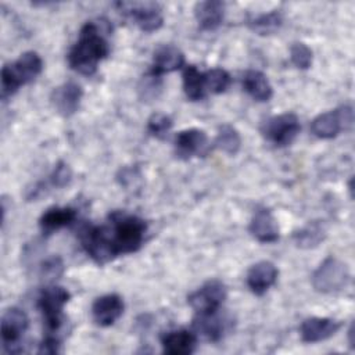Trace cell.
<instances>
[{"label":"cell","mask_w":355,"mask_h":355,"mask_svg":"<svg viewBox=\"0 0 355 355\" xmlns=\"http://www.w3.org/2000/svg\"><path fill=\"white\" fill-rule=\"evenodd\" d=\"M348 337H349V345L351 348H354V324H351L348 329Z\"/></svg>","instance_id":"obj_35"},{"label":"cell","mask_w":355,"mask_h":355,"mask_svg":"<svg viewBox=\"0 0 355 355\" xmlns=\"http://www.w3.org/2000/svg\"><path fill=\"white\" fill-rule=\"evenodd\" d=\"M312 286L318 293L334 294L344 290L349 282V269L347 263L336 257H327L313 270Z\"/></svg>","instance_id":"obj_6"},{"label":"cell","mask_w":355,"mask_h":355,"mask_svg":"<svg viewBox=\"0 0 355 355\" xmlns=\"http://www.w3.org/2000/svg\"><path fill=\"white\" fill-rule=\"evenodd\" d=\"M183 92L190 101H200L205 96V80L204 72L198 71L194 65H184L183 73Z\"/></svg>","instance_id":"obj_24"},{"label":"cell","mask_w":355,"mask_h":355,"mask_svg":"<svg viewBox=\"0 0 355 355\" xmlns=\"http://www.w3.org/2000/svg\"><path fill=\"white\" fill-rule=\"evenodd\" d=\"M248 230L259 243H275L280 236L277 220L268 208H258L254 212Z\"/></svg>","instance_id":"obj_18"},{"label":"cell","mask_w":355,"mask_h":355,"mask_svg":"<svg viewBox=\"0 0 355 355\" xmlns=\"http://www.w3.org/2000/svg\"><path fill=\"white\" fill-rule=\"evenodd\" d=\"M227 297L226 286L218 280L212 279L205 282L196 291L189 294L187 302L194 309L196 315H205L216 312L222 308Z\"/></svg>","instance_id":"obj_8"},{"label":"cell","mask_w":355,"mask_h":355,"mask_svg":"<svg viewBox=\"0 0 355 355\" xmlns=\"http://www.w3.org/2000/svg\"><path fill=\"white\" fill-rule=\"evenodd\" d=\"M214 144L218 150L223 151L225 154L236 155L241 147V136L234 126L223 123L218 128Z\"/></svg>","instance_id":"obj_27"},{"label":"cell","mask_w":355,"mask_h":355,"mask_svg":"<svg viewBox=\"0 0 355 355\" xmlns=\"http://www.w3.org/2000/svg\"><path fill=\"white\" fill-rule=\"evenodd\" d=\"M175 154L182 159L207 155L209 151V140L207 133L198 128L180 130L173 140Z\"/></svg>","instance_id":"obj_12"},{"label":"cell","mask_w":355,"mask_h":355,"mask_svg":"<svg viewBox=\"0 0 355 355\" xmlns=\"http://www.w3.org/2000/svg\"><path fill=\"white\" fill-rule=\"evenodd\" d=\"M229 326L230 319H227L226 315H222L220 309L212 313L196 315L193 319V327L196 333L214 343L223 338V336L229 330Z\"/></svg>","instance_id":"obj_17"},{"label":"cell","mask_w":355,"mask_h":355,"mask_svg":"<svg viewBox=\"0 0 355 355\" xmlns=\"http://www.w3.org/2000/svg\"><path fill=\"white\" fill-rule=\"evenodd\" d=\"M60 352V338L55 334H47L39 344L37 354H57Z\"/></svg>","instance_id":"obj_34"},{"label":"cell","mask_w":355,"mask_h":355,"mask_svg":"<svg viewBox=\"0 0 355 355\" xmlns=\"http://www.w3.org/2000/svg\"><path fill=\"white\" fill-rule=\"evenodd\" d=\"M354 111L351 105H341L333 111L319 114L311 122V132L319 139H333L343 129L351 128Z\"/></svg>","instance_id":"obj_11"},{"label":"cell","mask_w":355,"mask_h":355,"mask_svg":"<svg viewBox=\"0 0 355 355\" xmlns=\"http://www.w3.org/2000/svg\"><path fill=\"white\" fill-rule=\"evenodd\" d=\"M172 125L173 122L169 115L164 112H155L147 121V132L157 139H165L172 129Z\"/></svg>","instance_id":"obj_29"},{"label":"cell","mask_w":355,"mask_h":355,"mask_svg":"<svg viewBox=\"0 0 355 355\" xmlns=\"http://www.w3.org/2000/svg\"><path fill=\"white\" fill-rule=\"evenodd\" d=\"M162 351L169 355H190L197 345V334L187 329H179L165 333L161 337Z\"/></svg>","instance_id":"obj_20"},{"label":"cell","mask_w":355,"mask_h":355,"mask_svg":"<svg viewBox=\"0 0 355 355\" xmlns=\"http://www.w3.org/2000/svg\"><path fill=\"white\" fill-rule=\"evenodd\" d=\"M82 248L98 265H105L118 257L115 247L111 241L107 226L82 225L78 232Z\"/></svg>","instance_id":"obj_5"},{"label":"cell","mask_w":355,"mask_h":355,"mask_svg":"<svg viewBox=\"0 0 355 355\" xmlns=\"http://www.w3.org/2000/svg\"><path fill=\"white\" fill-rule=\"evenodd\" d=\"M341 327V323L331 318L311 316L302 320L300 326V336L304 343H319L333 337Z\"/></svg>","instance_id":"obj_15"},{"label":"cell","mask_w":355,"mask_h":355,"mask_svg":"<svg viewBox=\"0 0 355 355\" xmlns=\"http://www.w3.org/2000/svg\"><path fill=\"white\" fill-rule=\"evenodd\" d=\"M204 80H205V89L214 94H220L226 92L232 82L229 72L222 68H212L204 72Z\"/></svg>","instance_id":"obj_28"},{"label":"cell","mask_w":355,"mask_h":355,"mask_svg":"<svg viewBox=\"0 0 355 355\" xmlns=\"http://www.w3.org/2000/svg\"><path fill=\"white\" fill-rule=\"evenodd\" d=\"M123 308L125 305L121 295L115 293L104 294L92 304V316L98 326L108 327L122 316Z\"/></svg>","instance_id":"obj_14"},{"label":"cell","mask_w":355,"mask_h":355,"mask_svg":"<svg viewBox=\"0 0 355 355\" xmlns=\"http://www.w3.org/2000/svg\"><path fill=\"white\" fill-rule=\"evenodd\" d=\"M194 17L202 31H215L225 18V3L219 0L198 1L194 6Z\"/></svg>","instance_id":"obj_22"},{"label":"cell","mask_w":355,"mask_h":355,"mask_svg":"<svg viewBox=\"0 0 355 355\" xmlns=\"http://www.w3.org/2000/svg\"><path fill=\"white\" fill-rule=\"evenodd\" d=\"M78 211L72 207H51L47 208L40 219L39 227L44 236H49L62 227L72 225L76 220Z\"/></svg>","instance_id":"obj_21"},{"label":"cell","mask_w":355,"mask_h":355,"mask_svg":"<svg viewBox=\"0 0 355 355\" xmlns=\"http://www.w3.org/2000/svg\"><path fill=\"white\" fill-rule=\"evenodd\" d=\"M71 294L61 286L47 284L39 298L37 308L42 313V319L47 334H55L64 323V306L68 304Z\"/></svg>","instance_id":"obj_4"},{"label":"cell","mask_w":355,"mask_h":355,"mask_svg":"<svg viewBox=\"0 0 355 355\" xmlns=\"http://www.w3.org/2000/svg\"><path fill=\"white\" fill-rule=\"evenodd\" d=\"M283 25V14L279 10H272L265 14H259L248 21V28L257 35L266 36L276 33Z\"/></svg>","instance_id":"obj_26"},{"label":"cell","mask_w":355,"mask_h":355,"mask_svg":"<svg viewBox=\"0 0 355 355\" xmlns=\"http://www.w3.org/2000/svg\"><path fill=\"white\" fill-rule=\"evenodd\" d=\"M119 10L128 15L140 31L151 33L158 31L164 24L161 7L153 1H122L116 4Z\"/></svg>","instance_id":"obj_10"},{"label":"cell","mask_w":355,"mask_h":355,"mask_svg":"<svg viewBox=\"0 0 355 355\" xmlns=\"http://www.w3.org/2000/svg\"><path fill=\"white\" fill-rule=\"evenodd\" d=\"M290 60L298 69H308L312 65V50L302 42H295L290 47Z\"/></svg>","instance_id":"obj_30"},{"label":"cell","mask_w":355,"mask_h":355,"mask_svg":"<svg viewBox=\"0 0 355 355\" xmlns=\"http://www.w3.org/2000/svg\"><path fill=\"white\" fill-rule=\"evenodd\" d=\"M161 90V78L151 75L150 72L143 76L141 83L139 86V92L141 98H154L158 96Z\"/></svg>","instance_id":"obj_33"},{"label":"cell","mask_w":355,"mask_h":355,"mask_svg":"<svg viewBox=\"0 0 355 355\" xmlns=\"http://www.w3.org/2000/svg\"><path fill=\"white\" fill-rule=\"evenodd\" d=\"M301 130L300 119L293 112H284L268 118L261 125V133L269 143L277 147L291 144Z\"/></svg>","instance_id":"obj_7"},{"label":"cell","mask_w":355,"mask_h":355,"mask_svg":"<svg viewBox=\"0 0 355 355\" xmlns=\"http://www.w3.org/2000/svg\"><path fill=\"white\" fill-rule=\"evenodd\" d=\"M43 69V61L36 51H25L14 62L1 68V98L7 100L18 89L35 80Z\"/></svg>","instance_id":"obj_3"},{"label":"cell","mask_w":355,"mask_h":355,"mask_svg":"<svg viewBox=\"0 0 355 355\" xmlns=\"http://www.w3.org/2000/svg\"><path fill=\"white\" fill-rule=\"evenodd\" d=\"M279 270L270 261H259L247 272V286L255 295L265 294L277 280Z\"/></svg>","instance_id":"obj_16"},{"label":"cell","mask_w":355,"mask_h":355,"mask_svg":"<svg viewBox=\"0 0 355 355\" xmlns=\"http://www.w3.org/2000/svg\"><path fill=\"white\" fill-rule=\"evenodd\" d=\"M326 237V227L322 222H309L293 233V240L300 248H313Z\"/></svg>","instance_id":"obj_25"},{"label":"cell","mask_w":355,"mask_h":355,"mask_svg":"<svg viewBox=\"0 0 355 355\" xmlns=\"http://www.w3.org/2000/svg\"><path fill=\"white\" fill-rule=\"evenodd\" d=\"M108 232L118 255L140 250L147 232V223L137 215L125 211H112L108 215Z\"/></svg>","instance_id":"obj_2"},{"label":"cell","mask_w":355,"mask_h":355,"mask_svg":"<svg viewBox=\"0 0 355 355\" xmlns=\"http://www.w3.org/2000/svg\"><path fill=\"white\" fill-rule=\"evenodd\" d=\"M243 89L255 101H269L273 96L272 85L265 73L257 69H248L243 75Z\"/></svg>","instance_id":"obj_23"},{"label":"cell","mask_w":355,"mask_h":355,"mask_svg":"<svg viewBox=\"0 0 355 355\" xmlns=\"http://www.w3.org/2000/svg\"><path fill=\"white\" fill-rule=\"evenodd\" d=\"M110 53V44L101 29L94 22H86L80 31L76 43L71 47L67 58L68 65L75 72L92 76Z\"/></svg>","instance_id":"obj_1"},{"label":"cell","mask_w":355,"mask_h":355,"mask_svg":"<svg viewBox=\"0 0 355 355\" xmlns=\"http://www.w3.org/2000/svg\"><path fill=\"white\" fill-rule=\"evenodd\" d=\"M71 180H72V171L69 165L64 161H58L53 172L50 173L49 182L46 184H50L51 187H55V189H61L68 186Z\"/></svg>","instance_id":"obj_32"},{"label":"cell","mask_w":355,"mask_h":355,"mask_svg":"<svg viewBox=\"0 0 355 355\" xmlns=\"http://www.w3.org/2000/svg\"><path fill=\"white\" fill-rule=\"evenodd\" d=\"M29 327V318L28 315L17 306H11L4 311L0 323L1 331V343L7 352L15 354L21 352L22 348L19 347V341L24 333Z\"/></svg>","instance_id":"obj_9"},{"label":"cell","mask_w":355,"mask_h":355,"mask_svg":"<svg viewBox=\"0 0 355 355\" xmlns=\"http://www.w3.org/2000/svg\"><path fill=\"white\" fill-rule=\"evenodd\" d=\"M82 97H83V90L80 85H78L73 80H68L60 85L58 87H54L50 98L57 112L61 116L68 118L78 111Z\"/></svg>","instance_id":"obj_13"},{"label":"cell","mask_w":355,"mask_h":355,"mask_svg":"<svg viewBox=\"0 0 355 355\" xmlns=\"http://www.w3.org/2000/svg\"><path fill=\"white\" fill-rule=\"evenodd\" d=\"M184 67V54L173 44H162L155 49L153 55V65L150 73L161 78Z\"/></svg>","instance_id":"obj_19"},{"label":"cell","mask_w":355,"mask_h":355,"mask_svg":"<svg viewBox=\"0 0 355 355\" xmlns=\"http://www.w3.org/2000/svg\"><path fill=\"white\" fill-rule=\"evenodd\" d=\"M64 273V262L60 257H50L40 265V276L43 280L47 282V284H53L54 280H57Z\"/></svg>","instance_id":"obj_31"}]
</instances>
